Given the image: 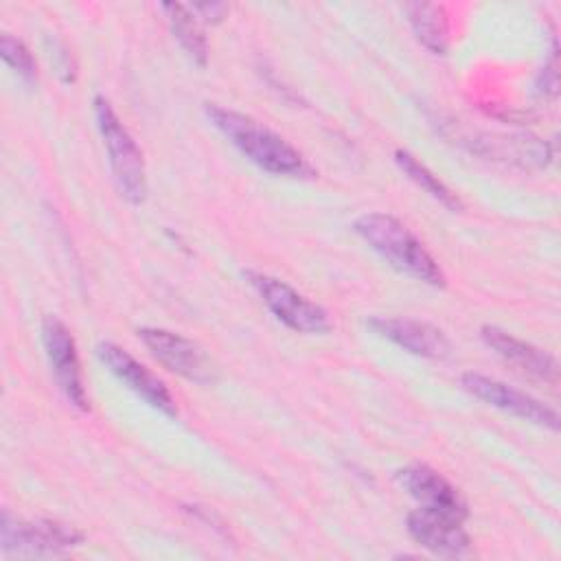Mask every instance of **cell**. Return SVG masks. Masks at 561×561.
<instances>
[{"label":"cell","instance_id":"6","mask_svg":"<svg viewBox=\"0 0 561 561\" xmlns=\"http://www.w3.org/2000/svg\"><path fill=\"white\" fill-rule=\"evenodd\" d=\"M138 337L147 351L171 373L195 383L217 381L215 362L184 335L158 327H142L138 329Z\"/></svg>","mask_w":561,"mask_h":561},{"label":"cell","instance_id":"8","mask_svg":"<svg viewBox=\"0 0 561 561\" xmlns=\"http://www.w3.org/2000/svg\"><path fill=\"white\" fill-rule=\"evenodd\" d=\"M460 383L469 394H473L476 399H480L497 410H504L513 416H519L535 425H543L554 432L559 430V414L552 408H548L539 399H535L517 388L506 386L500 379H493V377H486L480 373H465L460 377Z\"/></svg>","mask_w":561,"mask_h":561},{"label":"cell","instance_id":"9","mask_svg":"<svg viewBox=\"0 0 561 561\" xmlns=\"http://www.w3.org/2000/svg\"><path fill=\"white\" fill-rule=\"evenodd\" d=\"M96 355L101 362L140 399H145L151 408L167 416L178 414V405L169 388L149 370L145 368L134 355H129L125 348H121L114 342H101L96 346Z\"/></svg>","mask_w":561,"mask_h":561},{"label":"cell","instance_id":"7","mask_svg":"<svg viewBox=\"0 0 561 561\" xmlns=\"http://www.w3.org/2000/svg\"><path fill=\"white\" fill-rule=\"evenodd\" d=\"M42 342L50 364V370L64 392V397L77 410H88V394L81 379V364L77 355V344L70 329L57 318L46 316L42 320Z\"/></svg>","mask_w":561,"mask_h":561},{"label":"cell","instance_id":"13","mask_svg":"<svg viewBox=\"0 0 561 561\" xmlns=\"http://www.w3.org/2000/svg\"><path fill=\"white\" fill-rule=\"evenodd\" d=\"M368 327L390 340L392 344H397L399 348L419 355V357H430V359H440L449 353V340L447 335L430 324V322H421L414 318H370Z\"/></svg>","mask_w":561,"mask_h":561},{"label":"cell","instance_id":"11","mask_svg":"<svg viewBox=\"0 0 561 561\" xmlns=\"http://www.w3.org/2000/svg\"><path fill=\"white\" fill-rule=\"evenodd\" d=\"M410 537L425 550L440 557H467L471 554V539L462 528V522L430 508H414L405 517Z\"/></svg>","mask_w":561,"mask_h":561},{"label":"cell","instance_id":"15","mask_svg":"<svg viewBox=\"0 0 561 561\" xmlns=\"http://www.w3.org/2000/svg\"><path fill=\"white\" fill-rule=\"evenodd\" d=\"M162 11H164L171 33L178 39V44L182 46V50L197 66H206L208 42L199 26V18L193 13V9L188 4H180V2H164Z\"/></svg>","mask_w":561,"mask_h":561},{"label":"cell","instance_id":"5","mask_svg":"<svg viewBox=\"0 0 561 561\" xmlns=\"http://www.w3.org/2000/svg\"><path fill=\"white\" fill-rule=\"evenodd\" d=\"M243 278L285 327L298 333H327L331 329L329 313L285 280L254 270H245Z\"/></svg>","mask_w":561,"mask_h":561},{"label":"cell","instance_id":"2","mask_svg":"<svg viewBox=\"0 0 561 561\" xmlns=\"http://www.w3.org/2000/svg\"><path fill=\"white\" fill-rule=\"evenodd\" d=\"M353 230L394 270L434 287L445 285V274L416 234L397 217L366 213L355 219Z\"/></svg>","mask_w":561,"mask_h":561},{"label":"cell","instance_id":"3","mask_svg":"<svg viewBox=\"0 0 561 561\" xmlns=\"http://www.w3.org/2000/svg\"><path fill=\"white\" fill-rule=\"evenodd\" d=\"M94 116L123 197L131 204H142L147 197V171L140 147L116 116L112 103L101 94L94 96Z\"/></svg>","mask_w":561,"mask_h":561},{"label":"cell","instance_id":"1","mask_svg":"<svg viewBox=\"0 0 561 561\" xmlns=\"http://www.w3.org/2000/svg\"><path fill=\"white\" fill-rule=\"evenodd\" d=\"M204 112L213 127L219 129L259 169L285 178L313 175L311 164L294 145H289L283 136L254 121L252 116L217 103H204Z\"/></svg>","mask_w":561,"mask_h":561},{"label":"cell","instance_id":"16","mask_svg":"<svg viewBox=\"0 0 561 561\" xmlns=\"http://www.w3.org/2000/svg\"><path fill=\"white\" fill-rule=\"evenodd\" d=\"M394 162L399 164V169H401L416 186H421L425 193H430L434 199H438L445 208H449V210H454V213L462 210L460 197H458L436 173H432L423 162H419L416 156H412V153L405 151V149H397V151H394Z\"/></svg>","mask_w":561,"mask_h":561},{"label":"cell","instance_id":"10","mask_svg":"<svg viewBox=\"0 0 561 561\" xmlns=\"http://www.w3.org/2000/svg\"><path fill=\"white\" fill-rule=\"evenodd\" d=\"M397 482L423 508L438 511L458 522H465L469 517V508L460 491L427 465H421V462L405 465L403 469L397 471Z\"/></svg>","mask_w":561,"mask_h":561},{"label":"cell","instance_id":"18","mask_svg":"<svg viewBox=\"0 0 561 561\" xmlns=\"http://www.w3.org/2000/svg\"><path fill=\"white\" fill-rule=\"evenodd\" d=\"M193 13L204 22H219L228 13V4L224 2H204V4H191Z\"/></svg>","mask_w":561,"mask_h":561},{"label":"cell","instance_id":"14","mask_svg":"<svg viewBox=\"0 0 561 561\" xmlns=\"http://www.w3.org/2000/svg\"><path fill=\"white\" fill-rule=\"evenodd\" d=\"M416 39L434 55H445L449 48V20L443 4L408 2L403 7Z\"/></svg>","mask_w":561,"mask_h":561},{"label":"cell","instance_id":"12","mask_svg":"<svg viewBox=\"0 0 561 561\" xmlns=\"http://www.w3.org/2000/svg\"><path fill=\"white\" fill-rule=\"evenodd\" d=\"M480 335H482V342L495 355H500L506 364H511L519 373H524L533 379H539L543 383H550V386L559 383V364H557L554 355H550L548 351L537 348L495 324H484L480 329Z\"/></svg>","mask_w":561,"mask_h":561},{"label":"cell","instance_id":"17","mask_svg":"<svg viewBox=\"0 0 561 561\" xmlns=\"http://www.w3.org/2000/svg\"><path fill=\"white\" fill-rule=\"evenodd\" d=\"M0 57L24 83H33L37 79V64L31 50L11 33L0 35Z\"/></svg>","mask_w":561,"mask_h":561},{"label":"cell","instance_id":"4","mask_svg":"<svg viewBox=\"0 0 561 561\" xmlns=\"http://www.w3.org/2000/svg\"><path fill=\"white\" fill-rule=\"evenodd\" d=\"M83 533L57 519H22L11 511L0 517V548L13 557L59 554L83 543Z\"/></svg>","mask_w":561,"mask_h":561}]
</instances>
